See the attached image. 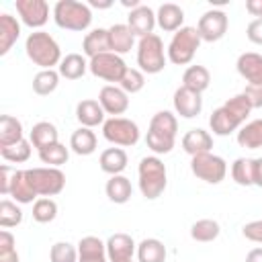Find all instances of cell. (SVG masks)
I'll use <instances>...</instances> for the list:
<instances>
[{"instance_id": "6da1fadb", "label": "cell", "mask_w": 262, "mask_h": 262, "mask_svg": "<svg viewBox=\"0 0 262 262\" xmlns=\"http://www.w3.org/2000/svg\"><path fill=\"white\" fill-rule=\"evenodd\" d=\"M25 51L27 57L41 70H53V66H59L63 59L57 41L47 31H33L25 41Z\"/></svg>"}, {"instance_id": "7a4b0ae2", "label": "cell", "mask_w": 262, "mask_h": 262, "mask_svg": "<svg viewBox=\"0 0 262 262\" xmlns=\"http://www.w3.org/2000/svg\"><path fill=\"white\" fill-rule=\"evenodd\" d=\"M137 176H139V190L147 201L162 196V192L166 190L168 172H166L164 162L158 156L141 158L139 168H137Z\"/></svg>"}, {"instance_id": "3957f363", "label": "cell", "mask_w": 262, "mask_h": 262, "mask_svg": "<svg viewBox=\"0 0 262 262\" xmlns=\"http://www.w3.org/2000/svg\"><path fill=\"white\" fill-rule=\"evenodd\" d=\"M53 20L59 29L82 33L92 23V10L86 2L78 0H59L53 6Z\"/></svg>"}, {"instance_id": "277c9868", "label": "cell", "mask_w": 262, "mask_h": 262, "mask_svg": "<svg viewBox=\"0 0 262 262\" xmlns=\"http://www.w3.org/2000/svg\"><path fill=\"white\" fill-rule=\"evenodd\" d=\"M199 47H201V37L196 27H182L172 35L166 55L174 66H186L192 61Z\"/></svg>"}, {"instance_id": "5b68a950", "label": "cell", "mask_w": 262, "mask_h": 262, "mask_svg": "<svg viewBox=\"0 0 262 262\" xmlns=\"http://www.w3.org/2000/svg\"><path fill=\"white\" fill-rule=\"evenodd\" d=\"M166 51L164 41L160 35L151 33L147 37H141L137 43V66L143 74H160L166 68Z\"/></svg>"}, {"instance_id": "8992f818", "label": "cell", "mask_w": 262, "mask_h": 262, "mask_svg": "<svg viewBox=\"0 0 262 262\" xmlns=\"http://www.w3.org/2000/svg\"><path fill=\"white\" fill-rule=\"evenodd\" d=\"M27 180L31 188L37 192V196H55L63 190L66 186V174L59 168L51 166H41V168H29L25 170Z\"/></svg>"}, {"instance_id": "52a82bcc", "label": "cell", "mask_w": 262, "mask_h": 262, "mask_svg": "<svg viewBox=\"0 0 262 262\" xmlns=\"http://www.w3.org/2000/svg\"><path fill=\"white\" fill-rule=\"evenodd\" d=\"M102 137L108 143H113V145L133 147L139 141L141 131H139L137 123L131 121V119H125V117H108L102 123Z\"/></svg>"}, {"instance_id": "ba28073f", "label": "cell", "mask_w": 262, "mask_h": 262, "mask_svg": "<svg viewBox=\"0 0 262 262\" xmlns=\"http://www.w3.org/2000/svg\"><path fill=\"white\" fill-rule=\"evenodd\" d=\"M190 172L207 184H219L227 176V164L217 154H199L190 158Z\"/></svg>"}, {"instance_id": "9c48e42d", "label": "cell", "mask_w": 262, "mask_h": 262, "mask_svg": "<svg viewBox=\"0 0 262 262\" xmlns=\"http://www.w3.org/2000/svg\"><path fill=\"white\" fill-rule=\"evenodd\" d=\"M88 72L104 82H121L127 72V63L123 61L121 55L108 51L88 59Z\"/></svg>"}, {"instance_id": "30bf717a", "label": "cell", "mask_w": 262, "mask_h": 262, "mask_svg": "<svg viewBox=\"0 0 262 262\" xmlns=\"http://www.w3.org/2000/svg\"><path fill=\"white\" fill-rule=\"evenodd\" d=\"M227 14L223 10H217V8H211L207 12H203V16L199 18L196 23V31H199V37L201 41H207V43H215L219 39L225 37L227 33Z\"/></svg>"}, {"instance_id": "8fae6325", "label": "cell", "mask_w": 262, "mask_h": 262, "mask_svg": "<svg viewBox=\"0 0 262 262\" xmlns=\"http://www.w3.org/2000/svg\"><path fill=\"white\" fill-rule=\"evenodd\" d=\"M14 8L23 25L31 29H41L49 20V4L45 0H16Z\"/></svg>"}, {"instance_id": "7c38bea8", "label": "cell", "mask_w": 262, "mask_h": 262, "mask_svg": "<svg viewBox=\"0 0 262 262\" xmlns=\"http://www.w3.org/2000/svg\"><path fill=\"white\" fill-rule=\"evenodd\" d=\"M98 102L104 108V113L111 115V117H119V115H123L129 108V96H127V92L121 86H115V84H106V86L100 88Z\"/></svg>"}, {"instance_id": "4fadbf2b", "label": "cell", "mask_w": 262, "mask_h": 262, "mask_svg": "<svg viewBox=\"0 0 262 262\" xmlns=\"http://www.w3.org/2000/svg\"><path fill=\"white\" fill-rule=\"evenodd\" d=\"M172 102H174V111L182 119H194L203 111V98H201V94L194 92V90H188L184 86L176 88Z\"/></svg>"}, {"instance_id": "5bb4252c", "label": "cell", "mask_w": 262, "mask_h": 262, "mask_svg": "<svg viewBox=\"0 0 262 262\" xmlns=\"http://www.w3.org/2000/svg\"><path fill=\"white\" fill-rule=\"evenodd\" d=\"M137 252V246L133 242V237L129 233H113L106 239V256L108 262H127L133 260V254Z\"/></svg>"}, {"instance_id": "9a60e30c", "label": "cell", "mask_w": 262, "mask_h": 262, "mask_svg": "<svg viewBox=\"0 0 262 262\" xmlns=\"http://www.w3.org/2000/svg\"><path fill=\"white\" fill-rule=\"evenodd\" d=\"M156 25H158V23H156V12H154L149 6H145V4L137 6V8L131 10L129 16H127V27H129L131 33H133L135 37H139V39L151 35Z\"/></svg>"}, {"instance_id": "2e32d148", "label": "cell", "mask_w": 262, "mask_h": 262, "mask_svg": "<svg viewBox=\"0 0 262 262\" xmlns=\"http://www.w3.org/2000/svg\"><path fill=\"white\" fill-rule=\"evenodd\" d=\"M237 74L248 82V84H262V55L256 51H246L237 57L235 61Z\"/></svg>"}, {"instance_id": "e0dca14e", "label": "cell", "mask_w": 262, "mask_h": 262, "mask_svg": "<svg viewBox=\"0 0 262 262\" xmlns=\"http://www.w3.org/2000/svg\"><path fill=\"white\" fill-rule=\"evenodd\" d=\"M156 23L164 33H176L184 27V10L174 2H164L156 12Z\"/></svg>"}, {"instance_id": "ac0fdd59", "label": "cell", "mask_w": 262, "mask_h": 262, "mask_svg": "<svg viewBox=\"0 0 262 262\" xmlns=\"http://www.w3.org/2000/svg\"><path fill=\"white\" fill-rule=\"evenodd\" d=\"M104 115H106L104 108H102L100 102L94 100V98H86V100H80V102L76 104V119H78V123H80L82 127L92 129V127L102 125V123L106 121Z\"/></svg>"}, {"instance_id": "d6986e66", "label": "cell", "mask_w": 262, "mask_h": 262, "mask_svg": "<svg viewBox=\"0 0 262 262\" xmlns=\"http://www.w3.org/2000/svg\"><path fill=\"white\" fill-rule=\"evenodd\" d=\"M78 262H108L106 242L96 235H86L78 242Z\"/></svg>"}, {"instance_id": "ffe728a7", "label": "cell", "mask_w": 262, "mask_h": 262, "mask_svg": "<svg viewBox=\"0 0 262 262\" xmlns=\"http://www.w3.org/2000/svg\"><path fill=\"white\" fill-rule=\"evenodd\" d=\"M209 127L213 131V135H219V137H225V135H231L233 131H239L242 123L225 108V106H219L211 113L209 117Z\"/></svg>"}, {"instance_id": "44dd1931", "label": "cell", "mask_w": 262, "mask_h": 262, "mask_svg": "<svg viewBox=\"0 0 262 262\" xmlns=\"http://www.w3.org/2000/svg\"><path fill=\"white\" fill-rule=\"evenodd\" d=\"M182 149L192 158L199 154H209L213 149V137L205 129H190L182 137Z\"/></svg>"}, {"instance_id": "7402d4cb", "label": "cell", "mask_w": 262, "mask_h": 262, "mask_svg": "<svg viewBox=\"0 0 262 262\" xmlns=\"http://www.w3.org/2000/svg\"><path fill=\"white\" fill-rule=\"evenodd\" d=\"M108 43H111V51L117 55H125L133 49L135 43V35L131 33V29L123 23H117L113 27H108Z\"/></svg>"}, {"instance_id": "603a6c76", "label": "cell", "mask_w": 262, "mask_h": 262, "mask_svg": "<svg viewBox=\"0 0 262 262\" xmlns=\"http://www.w3.org/2000/svg\"><path fill=\"white\" fill-rule=\"evenodd\" d=\"M18 37H20L18 20L8 12H2L0 14V55H6L12 49V45L18 41Z\"/></svg>"}, {"instance_id": "cb8c5ba5", "label": "cell", "mask_w": 262, "mask_h": 262, "mask_svg": "<svg viewBox=\"0 0 262 262\" xmlns=\"http://www.w3.org/2000/svg\"><path fill=\"white\" fill-rule=\"evenodd\" d=\"M82 51L90 59L100 55V53H108L111 51L108 29H92L90 33H86V37L82 41Z\"/></svg>"}, {"instance_id": "d4e9b609", "label": "cell", "mask_w": 262, "mask_h": 262, "mask_svg": "<svg viewBox=\"0 0 262 262\" xmlns=\"http://www.w3.org/2000/svg\"><path fill=\"white\" fill-rule=\"evenodd\" d=\"M29 141L33 143V147L37 151H41V149L57 143V127L49 121H39L29 131Z\"/></svg>"}, {"instance_id": "484cf974", "label": "cell", "mask_w": 262, "mask_h": 262, "mask_svg": "<svg viewBox=\"0 0 262 262\" xmlns=\"http://www.w3.org/2000/svg\"><path fill=\"white\" fill-rule=\"evenodd\" d=\"M127 162H129V158H127V151L123 147H106L98 158L100 170L111 174V176L121 174L127 168Z\"/></svg>"}, {"instance_id": "4316f807", "label": "cell", "mask_w": 262, "mask_h": 262, "mask_svg": "<svg viewBox=\"0 0 262 262\" xmlns=\"http://www.w3.org/2000/svg\"><path fill=\"white\" fill-rule=\"evenodd\" d=\"M23 139H25L23 123L12 115H2L0 117V149L10 147Z\"/></svg>"}, {"instance_id": "83f0119b", "label": "cell", "mask_w": 262, "mask_h": 262, "mask_svg": "<svg viewBox=\"0 0 262 262\" xmlns=\"http://www.w3.org/2000/svg\"><path fill=\"white\" fill-rule=\"evenodd\" d=\"M104 192H106L108 201H113L115 205H125L133 194V186H131V180L127 176L117 174V176H111L106 180Z\"/></svg>"}, {"instance_id": "f1b7e54d", "label": "cell", "mask_w": 262, "mask_h": 262, "mask_svg": "<svg viewBox=\"0 0 262 262\" xmlns=\"http://www.w3.org/2000/svg\"><path fill=\"white\" fill-rule=\"evenodd\" d=\"M14 199V203L18 205H29L33 201H37V192L31 188L25 170H14L12 174V182H10V194Z\"/></svg>"}, {"instance_id": "f546056e", "label": "cell", "mask_w": 262, "mask_h": 262, "mask_svg": "<svg viewBox=\"0 0 262 262\" xmlns=\"http://www.w3.org/2000/svg\"><path fill=\"white\" fill-rule=\"evenodd\" d=\"M57 72L66 80H80L88 72V61L82 53H68L57 66Z\"/></svg>"}, {"instance_id": "4dcf8cb0", "label": "cell", "mask_w": 262, "mask_h": 262, "mask_svg": "<svg viewBox=\"0 0 262 262\" xmlns=\"http://www.w3.org/2000/svg\"><path fill=\"white\" fill-rule=\"evenodd\" d=\"M211 84V74L205 66H188L182 74V86L194 92H205Z\"/></svg>"}, {"instance_id": "1f68e13d", "label": "cell", "mask_w": 262, "mask_h": 262, "mask_svg": "<svg viewBox=\"0 0 262 262\" xmlns=\"http://www.w3.org/2000/svg\"><path fill=\"white\" fill-rule=\"evenodd\" d=\"M70 149L78 156H90L96 151V135L88 127H80L70 137Z\"/></svg>"}, {"instance_id": "d6a6232c", "label": "cell", "mask_w": 262, "mask_h": 262, "mask_svg": "<svg viewBox=\"0 0 262 262\" xmlns=\"http://www.w3.org/2000/svg\"><path fill=\"white\" fill-rule=\"evenodd\" d=\"M166 246L158 237H145L137 244V260L139 262H164L166 260Z\"/></svg>"}, {"instance_id": "836d02e7", "label": "cell", "mask_w": 262, "mask_h": 262, "mask_svg": "<svg viewBox=\"0 0 262 262\" xmlns=\"http://www.w3.org/2000/svg\"><path fill=\"white\" fill-rule=\"evenodd\" d=\"M237 143L246 149H258L262 147V119H254L239 127L237 131Z\"/></svg>"}, {"instance_id": "e575fe53", "label": "cell", "mask_w": 262, "mask_h": 262, "mask_svg": "<svg viewBox=\"0 0 262 262\" xmlns=\"http://www.w3.org/2000/svg\"><path fill=\"white\" fill-rule=\"evenodd\" d=\"M147 131H154V133H160V135H166V137L176 139V131H178L176 115H172L170 111H158L151 117Z\"/></svg>"}, {"instance_id": "d590c367", "label": "cell", "mask_w": 262, "mask_h": 262, "mask_svg": "<svg viewBox=\"0 0 262 262\" xmlns=\"http://www.w3.org/2000/svg\"><path fill=\"white\" fill-rule=\"evenodd\" d=\"M59 72L57 70H41L35 74L33 78V92L39 96H47L51 92H55L57 84H59Z\"/></svg>"}, {"instance_id": "8d00e7d4", "label": "cell", "mask_w": 262, "mask_h": 262, "mask_svg": "<svg viewBox=\"0 0 262 262\" xmlns=\"http://www.w3.org/2000/svg\"><path fill=\"white\" fill-rule=\"evenodd\" d=\"M221 233V227L215 219H199L190 225V237L194 242H213Z\"/></svg>"}, {"instance_id": "74e56055", "label": "cell", "mask_w": 262, "mask_h": 262, "mask_svg": "<svg viewBox=\"0 0 262 262\" xmlns=\"http://www.w3.org/2000/svg\"><path fill=\"white\" fill-rule=\"evenodd\" d=\"M231 178L239 186L254 184V158H237L231 164Z\"/></svg>"}, {"instance_id": "f35d334b", "label": "cell", "mask_w": 262, "mask_h": 262, "mask_svg": "<svg viewBox=\"0 0 262 262\" xmlns=\"http://www.w3.org/2000/svg\"><path fill=\"white\" fill-rule=\"evenodd\" d=\"M68 158H70V149H68L63 143H59V141L39 151V160H41L43 164L51 166V168H59V166H63V164L68 162Z\"/></svg>"}, {"instance_id": "ab89813d", "label": "cell", "mask_w": 262, "mask_h": 262, "mask_svg": "<svg viewBox=\"0 0 262 262\" xmlns=\"http://www.w3.org/2000/svg\"><path fill=\"white\" fill-rule=\"evenodd\" d=\"M23 221V211L18 207V203L2 199L0 201V227L8 229V227H16Z\"/></svg>"}, {"instance_id": "60d3db41", "label": "cell", "mask_w": 262, "mask_h": 262, "mask_svg": "<svg viewBox=\"0 0 262 262\" xmlns=\"http://www.w3.org/2000/svg\"><path fill=\"white\" fill-rule=\"evenodd\" d=\"M57 217V203L49 196H39L33 203V219L37 223H49Z\"/></svg>"}, {"instance_id": "b9f144b4", "label": "cell", "mask_w": 262, "mask_h": 262, "mask_svg": "<svg viewBox=\"0 0 262 262\" xmlns=\"http://www.w3.org/2000/svg\"><path fill=\"white\" fill-rule=\"evenodd\" d=\"M31 151H33V143L29 139H23V141H18L10 147H2L0 156L10 164H23L31 158Z\"/></svg>"}, {"instance_id": "7bdbcfd3", "label": "cell", "mask_w": 262, "mask_h": 262, "mask_svg": "<svg viewBox=\"0 0 262 262\" xmlns=\"http://www.w3.org/2000/svg\"><path fill=\"white\" fill-rule=\"evenodd\" d=\"M242 125L246 123V119L250 117V113H252V106H250V102H248V98L239 92V94H235V96H231V98H227L225 100V104H223Z\"/></svg>"}, {"instance_id": "ee69618b", "label": "cell", "mask_w": 262, "mask_h": 262, "mask_svg": "<svg viewBox=\"0 0 262 262\" xmlns=\"http://www.w3.org/2000/svg\"><path fill=\"white\" fill-rule=\"evenodd\" d=\"M51 262H78V248L70 242H55L49 250Z\"/></svg>"}, {"instance_id": "f6af8a7d", "label": "cell", "mask_w": 262, "mask_h": 262, "mask_svg": "<svg viewBox=\"0 0 262 262\" xmlns=\"http://www.w3.org/2000/svg\"><path fill=\"white\" fill-rule=\"evenodd\" d=\"M119 86H121L127 94H135V92L143 90V86H145V76H143V72H141L139 68H127V72H125L123 80L119 82Z\"/></svg>"}, {"instance_id": "bcb514c9", "label": "cell", "mask_w": 262, "mask_h": 262, "mask_svg": "<svg viewBox=\"0 0 262 262\" xmlns=\"http://www.w3.org/2000/svg\"><path fill=\"white\" fill-rule=\"evenodd\" d=\"M145 143H147V147H149L156 156H160V154H170L172 147H174V143H176V139L166 137V135H160V133H154V131H147Z\"/></svg>"}, {"instance_id": "7dc6e473", "label": "cell", "mask_w": 262, "mask_h": 262, "mask_svg": "<svg viewBox=\"0 0 262 262\" xmlns=\"http://www.w3.org/2000/svg\"><path fill=\"white\" fill-rule=\"evenodd\" d=\"M242 233L246 239L254 242V244H262V219H256V221H250L242 227Z\"/></svg>"}, {"instance_id": "c3c4849f", "label": "cell", "mask_w": 262, "mask_h": 262, "mask_svg": "<svg viewBox=\"0 0 262 262\" xmlns=\"http://www.w3.org/2000/svg\"><path fill=\"white\" fill-rule=\"evenodd\" d=\"M242 94L248 98L252 111H254V108H262V84H260V86H258V84H248Z\"/></svg>"}, {"instance_id": "681fc988", "label": "cell", "mask_w": 262, "mask_h": 262, "mask_svg": "<svg viewBox=\"0 0 262 262\" xmlns=\"http://www.w3.org/2000/svg\"><path fill=\"white\" fill-rule=\"evenodd\" d=\"M14 170H16V168H14ZM14 170H12L8 164H2V166H0V192H2L4 196L10 194V182H12Z\"/></svg>"}, {"instance_id": "f907efd6", "label": "cell", "mask_w": 262, "mask_h": 262, "mask_svg": "<svg viewBox=\"0 0 262 262\" xmlns=\"http://www.w3.org/2000/svg\"><path fill=\"white\" fill-rule=\"evenodd\" d=\"M246 37H248V41H252L254 45H262V18H254V20L248 25Z\"/></svg>"}, {"instance_id": "816d5d0a", "label": "cell", "mask_w": 262, "mask_h": 262, "mask_svg": "<svg viewBox=\"0 0 262 262\" xmlns=\"http://www.w3.org/2000/svg\"><path fill=\"white\" fill-rule=\"evenodd\" d=\"M14 235L8 231V229H2L0 231V252H10V250H16L14 248Z\"/></svg>"}, {"instance_id": "f5cc1de1", "label": "cell", "mask_w": 262, "mask_h": 262, "mask_svg": "<svg viewBox=\"0 0 262 262\" xmlns=\"http://www.w3.org/2000/svg\"><path fill=\"white\" fill-rule=\"evenodd\" d=\"M246 10L252 16L262 18V0H246Z\"/></svg>"}, {"instance_id": "db71d44e", "label": "cell", "mask_w": 262, "mask_h": 262, "mask_svg": "<svg viewBox=\"0 0 262 262\" xmlns=\"http://www.w3.org/2000/svg\"><path fill=\"white\" fill-rule=\"evenodd\" d=\"M254 184L262 188V158H254Z\"/></svg>"}, {"instance_id": "11a10c76", "label": "cell", "mask_w": 262, "mask_h": 262, "mask_svg": "<svg viewBox=\"0 0 262 262\" xmlns=\"http://www.w3.org/2000/svg\"><path fill=\"white\" fill-rule=\"evenodd\" d=\"M246 262H262V248H252L246 254Z\"/></svg>"}, {"instance_id": "9f6ffc18", "label": "cell", "mask_w": 262, "mask_h": 262, "mask_svg": "<svg viewBox=\"0 0 262 262\" xmlns=\"http://www.w3.org/2000/svg\"><path fill=\"white\" fill-rule=\"evenodd\" d=\"M0 262H18V252L16 250L0 252Z\"/></svg>"}, {"instance_id": "6f0895ef", "label": "cell", "mask_w": 262, "mask_h": 262, "mask_svg": "<svg viewBox=\"0 0 262 262\" xmlns=\"http://www.w3.org/2000/svg\"><path fill=\"white\" fill-rule=\"evenodd\" d=\"M88 6H92V8H111V6H113V2H111V0H104V2L90 0V2H88Z\"/></svg>"}, {"instance_id": "680465c9", "label": "cell", "mask_w": 262, "mask_h": 262, "mask_svg": "<svg viewBox=\"0 0 262 262\" xmlns=\"http://www.w3.org/2000/svg\"><path fill=\"white\" fill-rule=\"evenodd\" d=\"M127 262H133V260H127Z\"/></svg>"}]
</instances>
